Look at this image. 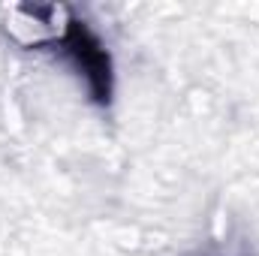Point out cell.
I'll use <instances>...</instances> for the list:
<instances>
[{
	"label": "cell",
	"instance_id": "6da1fadb",
	"mask_svg": "<svg viewBox=\"0 0 259 256\" xmlns=\"http://www.w3.org/2000/svg\"><path fill=\"white\" fill-rule=\"evenodd\" d=\"M64 49L72 55L75 66L84 72V78L91 81V91L97 100H109V58L103 52V46L97 42L94 33H88L78 21H72L69 33L64 36Z\"/></svg>",
	"mask_w": 259,
	"mask_h": 256
}]
</instances>
